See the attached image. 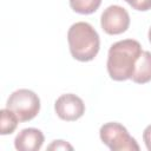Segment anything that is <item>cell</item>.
<instances>
[{
  "instance_id": "8fae6325",
  "label": "cell",
  "mask_w": 151,
  "mask_h": 151,
  "mask_svg": "<svg viewBox=\"0 0 151 151\" xmlns=\"http://www.w3.org/2000/svg\"><path fill=\"white\" fill-rule=\"evenodd\" d=\"M124 1H126L136 11L146 12L151 9V0H124Z\"/></svg>"
},
{
  "instance_id": "5bb4252c",
  "label": "cell",
  "mask_w": 151,
  "mask_h": 151,
  "mask_svg": "<svg viewBox=\"0 0 151 151\" xmlns=\"http://www.w3.org/2000/svg\"><path fill=\"white\" fill-rule=\"evenodd\" d=\"M147 37H149V41H150V44H151V27H150V29H149V33H147Z\"/></svg>"
},
{
  "instance_id": "9c48e42d",
  "label": "cell",
  "mask_w": 151,
  "mask_h": 151,
  "mask_svg": "<svg viewBox=\"0 0 151 151\" xmlns=\"http://www.w3.org/2000/svg\"><path fill=\"white\" fill-rule=\"evenodd\" d=\"M18 123L19 119L13 111L7 107L0 111V133L2 136L11 134L12 132H14L18 126Z\"/></svg>"
},
{
  "instance_id": "8992f818",
  "label": "cell",
  "mask_w": 151,
  "mask_h": 151,
  "mask_svg": "<svg viewBox=\"0 0 151 151\" xmlns=\"http://www.w3.org/2000/svg\"><path fill=\"white\" fill-rule=\"evenodd\" d=\"M57 116L66 122H74L85 113V104L83 99L73 93H65L57 98L54 103Z\"/></svg>"
},
{
  "instance_id": "ba28073f",
  "label": "cell",
  "mask_w": 151,
  "mask_h": 151,
  "mask_svg": "<svg viewBox=\"0 0 151 151\" xmlns=\"http://www.w3.org/2000/svg\"><path fill=\"white\" fill-rule=\"evenodd\" d=\"M131 80L136 84H146L151 81V52H142L136 63Z\"/></svg>"
},
{
  "instance_id": "52a82bcc",
  "label": "cell",
  "mask_w": 151,
  "mask_h": 151,
  "mask_svg": "<svg viewBox=\"0 0 151 151\" xmlns=\"http://www.w3.org/2000/svg\"><path fill=\"white\" fill-rule=\"evenodd\" d=\"M45 137L39 129L27 127L21 130L14 139V147L18 151H38L44 144Z\"/></svg>"
},
{
  "instance_id": "4fadbf2b",
  "label": "cell",
  "mask_w": 151,
  "mask_h": 151,
  "mask_svg": "<svg viewBox=\"0 0 151 151\" xmlns=\"http://www.w3.org/2000/svg\"><path fill=\"white\" fill-rule=\"evenodd\" d=\"M143 140L149 151H151V124L147 125L143 132Z\"/></svg>"
},
{
  "instance_id": "7c38bea8",
  "label": "cell",
  "mask_w": 151,
  "mask_h": 151,
  "mask_svg": "<svg viewBox=\"0 0 151 151\" xmlns=\"http://www.w3.org/2000/svg\"><path fill=\"white\" fill-rule=\"evenodd\" d=\"M47 150H73V146L71 144H68L67 142L65 140H53L48 146H47Z\"/></svg>"
},
{
  "instance_id": "5b68a950",
  "label": "cell",
  "mask_w": 151,
  "mask_h": 151,
  "mask_svg": "<svg viewBox=\"0 0 151 151\" xmlns=\"http://www.w3.org/2000/svg\"><path fill=\"white\" fill-rule=\"evenodd\" d=\"M100 26L103 31L110 35L122 34L130 26V15L124 7L111 5L101 13Z\"/></svg>"
},
{
  "instance_id": "3957f363",
  "label": "cell",
  "mask_w": 151,
  "mask_h": 151,
  "mask_svg": "<svg viewBox=\"0 0 151 151\" xmlns=\"http://www.w3.org/2000/svg\"><path fill=\"white\" fill-rule=\"evenodd\" d=\"M6 107L17 114L19 122H28L39 113L40 98L28 88H19L9 94Z\"/></svg>"
},
{
  "instance_id": "7a4b0ae2",
  "label": "cell",
  "mask_w": 151,
  "mask_h": 151,
  "mask_svg": "<svg viewBox=\"0 0 151 151\" xmlns=\"http://www.w3.org/2000/svg\"><path fill=\"white\" fill-rule=\"evenodd\" d=\"M67 41L71 55L78 61H91L99 52V34L88 22L78 21L73 24L68 28Z\"/></svg>"
},
{
  "instance_id": "30bf717a",
  "label": "cell",
  "mask_w": 151,
  "mask_h": 151,
  "mask_svg": "<svg viewBox=\"0 0 151 151\" xmlns=\"http://www.w3.org/2000/svg\"><path fill=\"white\" fill-rule=\"evenodd\" d=\"M68 2L74 12L79 14H92L99 8L101 0H68Z\"/></svg>"
},
{
  "instance_id": "277c9868",
  "label": "cell",
  "mask_w": 151,
  "mask_h": 151,
  "mask_svg": "<svg viewBox=\"0 0 151 151\" xmlns=\"http://www.w3.org/2000/svg\"><path fill=\"white\" fill-rule=\"evenodd\" d=\"M101 142L112 151H138L139 145L136 139L130 136L125 126L117 122H110L101 125L99 130Z\"/></svg>"
},
{
  "instance_id": "6da1fadb",
  "label": "cell",
  "mask_w": 151,
  "mask_h": 151,
  "mask_svg": "<svg viewBox=\"0 0 151 151\" xmlns=\"http://www.w3.org/2000/svg\"><path fill=\"white\" fill-rule=\"evenodd\" d=\"M142 52L140 44L133 39H124L111 45L106 63L110 78L116 81L131 79L136 63Z\"/></svg>"
}]
</instances>
